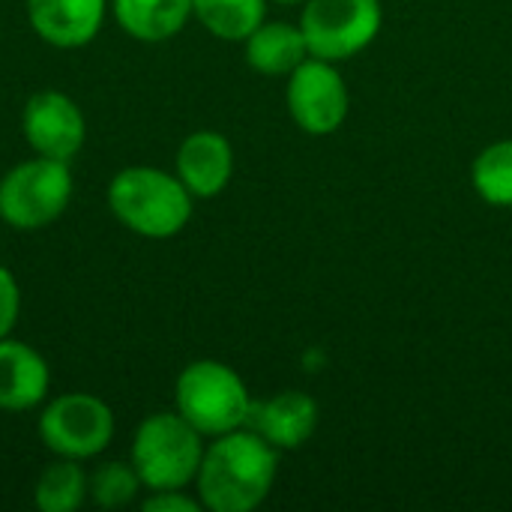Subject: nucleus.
Here are the masks:
<instances>
[{
    "label": "nucleus",
    "mask_w": 512,
    "mask_h": 512,
    "mask_svg": "<svg viewBox=\"0 0 512 512\" xmlns=\"http://www.w3.org/2000/svg\"><path fill=\"white\" fill-rule=\"evenodd\" d=\"M279 450L252 429H234L204 447L195 477L198 501L213 512H249L273 489Z\"/></svg>",
    "instance_id": "f257e3e1"
},
{
    "label": "nucleus",
    "mask_w": 512,
    "mask_h": 512,
    "mask_svg": "<svg viewBox=\"0 0 512 512\" xmlns=\"http://www.w3.org/2000/svg\"><path fill=\"white\" fill-rule=\"evenodd\" d=\"M114 219L147 240H168L192 219V192L177 174L153 165H129L117 171L105 192Z\"/></svg>",
    "instance_id": "f03ea898"
},
{
    "label": "nucleus",
    "mask_w": 512,
    "mask_h": 512,
    "mask_svg": "<svg viewBox=\"0 0 512 512\" xmlns=\"http://www.w3.org/2000/svg\"><path fill=\"white\" fill-rule=\"evenodd\" d=\"M204 435L177 411H159L141 420L132 435L129 462L147 492L186 489L195 483L204 459Z\"/></svg>",
    "instance_id": "7ed1b4c3"
},
{
    "label": "nucleus",
    "mask_w": 512,
    "mask_h": 512,
    "mask_svg": "<svg viewBox=\"0 0 512 512\" xmlns=\"http://www.w3.org/2000/svg\"><path fill=\"white\" fill-rule=\"evenodd\" d=\"M174 405L204 438H219L246 426L252 396L231 366L219 360H195L177 375Z\"/></svg>",
    "instance_id": "20e7f679"
},
{
    "label": "nucleus",
    "mask_w": 512,
    "mask_h": 512,
    "mask_svg": "<svg viewBox=\"0 0 512 512\" xmlns=\"http://www.w3.org/2000/svg\"><path fill=\"white\" fill-rule=\"evenodd\" d=\"M69 162L33 156L0 177V219L15 231H42L57 222L72 201Z\"/></svg>",
    "instance_id": "39448f33"
},
{
    "label": "nucleus",
    "mask_w": 512,
    "mask_h": 512,
    "mask_svg": "<svg viewBox=\"0 0 512 512\" xmlns=\"http://www.w3.org/2000/svg\"><path fill=\"white\" fill-rule=\"evenodd\" d=\"M36 432L54 456L87 462L111 447L114 411L93 393H63L45 402Z\"/></svg>",
    "instance_id": "423d86ee"
},
{
    "label": "nucleus",
    "mask_w": 512,
    "mask_h": 512,
    "mask_svg": "<svg viewBox=\"0 0 512 512\" xmlns=\"http://www.w3.org/2000/svg\"><path fill=\"white\" fill-rule=\"evenodd\" d=\"M300 30L309 57L339 63L360 54L381 30V0H306Z\"/></svg>",
    "instance_id": "0eeeda50"
},
{
    "label": "nucleus",
    "mask_w": 512,
    "mask_h": 512,
    "mask_svg": "<svg viewBox=\"0 0 512 512\" xmlns=\"http://www.w3.org/2000/svg\"><path fill=\"white\" fill-rule=\"evenodd\" d=\"M288 111L309 135H330L348 117V87L333 63L306 57L288 75Z\"/></svg>",
    "instance_id": "6e6552de"
},
{
    "label": "nucleus",
    "mask_w": 512,
    "mask_h": 512,
    "mask_svg": "<svg viewBox=\"0 0 512 512\" xmlns=\"http://www.w3.org/2000/svg\"><path fill=\"white\" fill-rule=\"evenodd\" d=\"M21 135L36 156L72 162L87 141V120L72 96L39 90L24 102Z\"/></svg>",
    "instance_id": "1a4fd4ad"
},
{
    "label": "nucleus",
    "mask_w": 512,
    "mask_h": 512,
    "mask_svg": "<svg viewBox=\"0 0 512 512\" xmlns=\"http://www.w3.org/2000/svg\"><path fill=\"white\" fill-rule=\"evenodd\" d=\"M24 6L33 33L51 48L90 45L108 12V0H27Z\"/></svg>",
    "instance_id": "9d476101"
},
{
    "label": "nucleus",
    "mask_w": 512,
    "mask_h": 512,
    "mask_svg": "<svg viewBox=\"0 0 512 512\" xmlns=\"http://www.w3.org/2000/svg\"><path fill=\"white\" fill-rule=\"evenodd\" d=\"M246 429L258 432L276 450H297L318 429V405L312 396L297 390H285L264 402L252 399Z\"/></svg>",
    "instance_id": "9b49d317"
},
{
    "label": "nucleus",
    "mask_w": 512,
    "mask_h": 512,
    "mask_svg": "<svg viewBox=\"0 0 512 512\" xmlns=\"http://www.w3.org/2000/svg\"><path fill=\"white\" fill-rule=\"evenodd\" d=\"M51 390L48 360L27 342L0 339V411H33Z\"/></svg>",
    "instance_id": "f8f14e48"
},
{
    "label": "nucleus",
    "mask_w": 512,
    "mask_h": 512,
    "mask_svg": "<svg viewBox=\"0 0 512 512\" xmlns=\"http://www.w3.org/2000/svg\"><path fill=\"white\" fill-rule=\"evenodd\" d=\"M183 186L192 198H213L219 195L234 174V150L231 141L213 129H198L183 138L177 150V171Z\"/></svg>",
    "instance_id": "ddd939ff"
},
{
    "label": "nucleus",
    "mask_w": 512,
    "mask_h": 512,
    "mask_svg": "<svg viewBox=\"0 0 512 512\" xmlns=\"http://www.w3.org/2000/svg\"><path fill=\"white\" fill-rule=\"evenodd\" d=\"M120 30L138 42L174 39L192 18V0H111Z\"/></svg>",
    "instance_id": "4468645a"
},
{
    "label": "nucleus",
    "mask_w": 512,
    "mask_h": 512,
    "mask_svg": "<svg viewBox=\"0 0 512 512\" xmlns=\"http://www.w3.org/2000/svg\"><path fill=\"white\" fill-rule=\"evenodd\" d=\"M309 57L306 36L288 21H261L246 36V63L261 75H291Z\"/></svg>",
    "instance_id": "2eb2a0df"
},
{
    "label": "nucleus",
    "mask_w": 512,
    "mask_h": 512,
    "mask_svg": "<svg viewBox=\"0 0 512 512\" xmlns=\"http://www.w3.org/2000/svg\"><path fill=\"white\" fill-rule=\"evenodd\" d=\"M90 498V474L75 459L57 456L33 486V507L39 512H75Z\"/></svg>",
    "instance_id": "dca6fc26"
},
{
    "label": "nucleus",
    "mask_w": 512,
    "mask_h": 512,
    "mask_svg": "<svg viewBox=\"0 0 512 512\" xmlns=\"http://www.w3.org/2000/svg\"><path fill=\"white\" fill-rule=\"evenodd\" d=\"M267 0H192V15L225 42H246V36L264 21Z\"/></svg>",
    "instance_id": "f3484780"
},
{
    "label": "nucleus",
    "mask_w": 512,
    "mask_h": 512,
    "mask_svg": "<svg viewBox=\"0 0 512 512\" xmlns=\"http://www.w3.org/2000/svg\"><path fill=\"white\" fill-rule=\"evenodd\" d=\"M474 189L492 207H512V141L486 147L474 162Z\"/></svg>",
    "instance_id": "a211bd4d"
},
{
    "label": "nucleus",
    "mask_w": 512,
    "mask_h": 512,
    "mask_svg": "<svg viewBox=\"0 0 512 512\" xmlns=\"http://www.w3.org/2000/svg\"><path fill=\"white\" fill-rule=\"evenodd\" d=\"M141 489L144 486L132 462H102L90 474V498L102 510H120L132 504Z\"/></svg>",
    "instance_id": "6ab92c4d"
},
{
    "label": "nucleus",
    "mask_w": 512,
    "mask_h": 512,
    "mask_svg": "<svg viewBox=\"0 0 512 512\" xmlns=\"http://www.w3.org/2000/svg\"><path fill=\"white\" fill-rule=\"evenodd\" d=\"M21 315V288L9 267L0 264V339H6Z\"/></svg>",
    "instance_id": "aec40b11"
},
{
    "label": "nucleus",
    "mask_w": 512,
    "mask_h": 512,
    "mask_svg": "<svg viewBox=\"0 0 512 512\" xmlns=\"http://www.w3.org/2000/svg\"><path fill=\"white\" fill-rule=\"evenodd\" d=\"M147 512H198L204 504L189 498L183 489H165V492H150L141 504Z\"/></svg>",
    "instance_id": "412c9836"
},
{
    "label": "nucleus",
    "mask_w": 512,
    "mask_h": 512,
    "mask_svg": "<svg viewBox=\"0 0 512 512\" xmlns=\"http://www.w3.org/2000/svg\"><path fill=\"white\" fill-rule=\"evenodd\" d=\"M276 3H288L291 6V3H306V0H276Z\"/></svg>",
    "instance_id": "4be33fe9"
}]
</instances>
